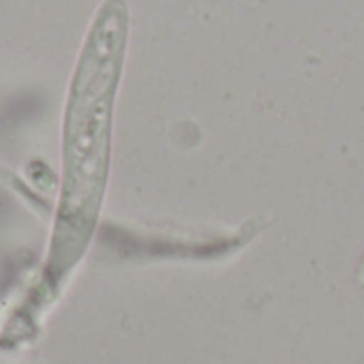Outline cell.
Segmentation results:
<instances>
[{"label":"cell","mask_w":364,"mask_h":364,"mask_svg":"<svg viewBox=\"0 0 364 364\" xmlns=\"http://www.w3.org/2000/svg\"><path fill=\"white\" fill-rule=\"evenodd\" d=\"M358 284L364 288V258L363 262H360V267H358Z\"/></svg>","instance_id":"cell-1"}]
</instances>
